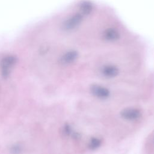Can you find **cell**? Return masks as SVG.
I'll list each match as a JSON object with an SVG mask.
<instances>
[{
    "instance_id": "obj_6",
    "label": "cell",
    "mask_w": 154,
    "mask_h": 154,
    "mask_svg": "<svg viewBox=\"0 0 154 154\" xmlns=\"http://www.w3.org/2000/svg\"><path fill=\"white\" fill-rule=\"evenodd\" d=\"M78 58V54L75 51H70L64 54L60 58V63L63 65H68L73 63Z\"/></svg>"
},
{
    "instance_id": "obj_3",
    "label": "cell",
    "mask_w": 154,
    "mask_h": 154,
    "mask_svg": "<svg viewBox=\"0 0 154 154\" xmlns=\"http://www.w3.org/2000/svg\"><path fill=\"white\" fill-rule=\"evenodd\" d=\"M142 112L141 110L137 108H126L122 109L120 115L122 118L125 120L134 121L139 119L141 116Z\"/></svg>"
},
{
    "instance_id": "obj_2",
    "label": "cell",
    "mask_w": 154,
    "mask_h": 154,
    "mask_svg": "<svg viewBox=\"0 0 154 154\" xmlns=\"http://www.w3.org/2000/svg\"><path fill=\"white\" fill-rule=\"evenodd\" d=\"M90 93L100 99H106L109 97L111 93L106 87L98 84H92L90 87Z\"/></svg>"
},
{
    "instance_id": "obj_8",
    "label": "cell",
    "mask_w": 154,
    "mask_h": 154,
    "mask_svg": "<svg viewBox=\"0 0 154 154\" xmlns=\"http://www.w3.org/2000/svg\"><path fill=\"white\" fill-rule=\"evenodd\" d=\"M153 141H154V137H153Z\"/></svg>"
},
{
    "instance_id": "obj_4",
    "label": "cell",
    "mask_w": 154,
    "mask_h": 154,
    "mask_svg": "<svg viewBox=\"0 0 154 154\" xmlns=\"http://www.w3.org/2000/svg\"><path fill=\"white\" fill-rule=\"evenodd\" d=\"M119 69L114 65L107 64L102 66L100 69V75L106 78H112L119 74Z\"/></svg>"
},
{
    "instance_id": "obj_5",
    "label": "cell",
    "mask_w": 154,
    "mask_h": 154,
    "mask_svg": "<svg viewBox=\"0 0 154 154\" xmlns=\"http://www.w3.org/2000/svg\"><path fill=\"white\" fill-rule=\"evenodd\" d=\"M63 133L66 137H70L74 140H78L81 137V134L69 124H66L63 126Z\"/></svg>"
},
{
    "instance_id": "obj_1",
    "label": "cell",
    "mask_w": 154,
    "mask_h": 154,
    "mask_svg": "<svg viewBox=\"0 0 154 154\" xmlns=\"http://www.w3.org/2000/svg\"><path fill=\"white\" fill-rule=\"evenodd\" d=\"M16 62V58L12 55H8L3 58L1 62V73L4 78L8 76Z\"/></svg>"
},
{
    "instance_id": "obj_7",
    "label": "cell",
    "mask_w": 154,
    "mask_h": 154,
    "mask_svg": "<svg viewBox=\"0 0 154 154\" xmlns=\"http://www.w3.org/2000/svg\"><path fill=\"white\" fill-rule=\"evenodd\" d=\"M102 143V141L100 138L97 137H92L88 144V147L91 150H95L99 148Z\"/></svg>"
}]
</instances>
